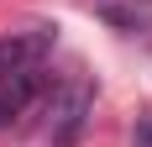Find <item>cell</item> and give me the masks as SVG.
Instances as JSON below:
<instances>
[{
	"label": "cell",
	"mask_w": 152,
	"mask_h": 147,
	"mask_svg": "<svg viewBox=\"0 0 152 147\" xmlns=\"http://www.w3.org/2000/svg\"><path fill=\"white\" fill-rule=\"evenodd\" d=\"M89 110H94V84L84 79V74L63 79V84L53 89V105H47V142H53V147H68L79 132H84Z\"/></svg>",
	"instance_id": "1"
},
{
	"label": "cell",
	"mask_w": 152,
	"mask_h": 147,
	"mask_svg": "<svg viewBox=\"0 0 152 147\" xmlns=\"http://www.w3.org/2000/svg\"><path fill=\"white\" fill-rule=\"evenodd\" d=\"M58 42V26H21L11 37H0V74L11 68H42V58Z\"/></svg>",
	"instance_id": "2"
},
{
	"label": "cell",
	"mask_w": 152,
	"mask_h": 147,
	"mask_svg": "<svg viewBox=\"0 0 152 147\" xmlns=\"http://www.w3.org/2000/svg\"><path fill=\"white\" fill-rule=\"evenodd\" d=\"M37 95H42V68H11V74H0V126H11Z\"/></svg>",
	"instance_id": "3"
}]
</instances>
